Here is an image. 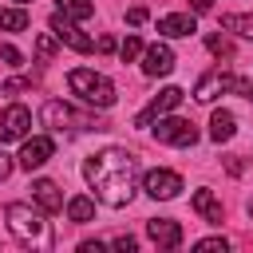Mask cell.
Wrapping results in <instances>:
<instances>
[{
  "instance_id": "8fae6325",
  "label": "cell",
  "mask_w": 253,
  "mask_h": 253,
  "mask_svg": "<svg viewBox=\"0 0 253 253\" xmlns=\"http://www.w3.org/2000/svg\"><path fill=\"white\" fill-rule=\"evenodd\" d=\"M51 154H55V142H51L47 134H32V138H24V146H20V158H16V162H20L24 170H40Z\"/></svg>"
},
{
  "instance_id": "52a82bcc",
  "label": "cell",
  "mask_w": 253,
  "mask_h": 253,
  "mask_svg": "<svg viewBox=\"0 0 253 253\" xmlns=\"http://www.w3.org/2000/svg\"><path fill=\"white\" fill-rule=\"evenodd\" d=\"M47 28L55 32V40H59V43H67V47H75V51H91V47H95V40H91V36H83V32H79V24H75L71 16H63V12H55V16L47 20Z\"/></svg>"
},
{
  "instance_id": "836d02e7",
  "label": "cell",
  "mask_w": 253,
  "mask_h": 253,
  "mask_svg": "<svg viewBox=\"0 0 253 253\" xmlns=\"http://www.w3.org/2000/svg\"><path fill=\"white\" fill-rule=\"evenodd\" d=\"M245 210H249V217H253V198H249V206H245Z\"/></svg>"
},
{
  "instance_id": "2e32d148",
  "label": "cell",
  "mask_w": 253,
  "mask_h": 253,
  "mask_svg": "<svg viewBox=\"0 0 253 253\" xmlns=\"http://www.w3.org/2000/svg\"><path fill=\"white\" fill-rule=\"evenodd\" d=\"M190 206H194V210H198V213H202L210 225H221V202L213 198V190H198Z\"/></svg>"
},
{
  "instance_id": "ac0fdd59",
  "label": "cell",
  "mask_w": 253,
  "mask_h": 253,
  "mask_svg": "<svg viewBox=\"0 0 253 253\" xmlns=\"http://www.w3.org/2000/svg\"><path fill=\"white\" fill-rule=\"evenodd\" d=\"M55 12H63L71 20H91L95 16V4L91 0H55Z\"/></svg>"
},
{
  "instance_id": "cb8c5ba5",
  "label": "cell",
  "mask_w": 253,
  "mask_h": 253,
  "mask_svg": "<svg viewBox=\"0 0 253 253\" xmlns=\"http://www.w3.org/2000/svg\"><path fill=\"white\" fill-rule=\"evenodd\" d=\"M36 55H40V59H51V55H55V32H43V36L36 40Z\"/></svg>"
},
{
  "instance_id": "f1b7e54d",
  "label": "cell",
  "mask_w": 253,
  "mask_h": 253,
  "mask_svg": "<svg viewBox=\"0 0 253 253\" xmlns=\"http://www.w3.org/2000/svg\"><path fill=\"white\" fill-rule=\"evenodd\" d=\"M111 245H115V249H126V253H134V245H138V241H134L130 233H123V237H115Z\"/></svg>"
},
{
  "instance_id": "4fadbf2b",
  "label": "cell",
  "mask_w": 253,
  "mask_h": 253,
  "mask_svg": "<svg viewBox=\"0 0 253 253\" xmlns=\"http://www.w3.org/2000/svg\"><path fill=\"white\" fill-rule=\"evenodd\" d=\"M146 237L158 249H174V245H182V225L170 217H154V221H146Z\"/></svg>"
},
{
  "instance_id": "d590c367",
  "label": "cell",
  "mask_w": 253,
  "mask_h": 253,
  "mask_svg": "<svg viewBox=\"0 0 253 253\" xmlns=\"http://www.w3.org/2000/svg\"><path fill=\"white\" fill-rule=\"evenodd\" d=\"M16 4H28V0H16Z\"/></svg>"
},
{
  "instance_id": "5bb4252c",
  "label": "cell",
  "mask_w": 253,
  "mask_h": 253,
  "mask_svg": "<svg viewBox=\"0 0 253 253\" xmlns=\"http://www.w3.org/2000/svg\"><path fill=\"white\" fill-rule=\"evenodd\" d=\"M32 202H36L43 213H59V210H63V194H59V186H55L51 178L32 182Z\"/></svg>"
},
{
  "instance_id": "44dd1931",
  "label": "cell",
  "mask_w": 253,
  "mask_h": 253,
  "mask_svg": "<svg viewBox=\"0 0 253 253\" xmlns=\"http://www.w3.org/2000/svg\"><path fill=\"white\" fill-rule=\"evenodd\" d=\"M221 28L225 32H237L245 40H253V16H221Z\"/></svg>"
},
{
  "instance_id": "d6986e66",
  "label": "cell",
  "mask_w": 253,
  "mask_h": 253,
  "mask_svg": "<svg viewBox=\"0 0 253 253\" xmlns=\"http://www.w3.org/2000/svg\"><path fill=\"white\" fill-rule=\"evenodd\" d=\"M24 28H28L24 8H0V32H24Z\"/></svg>"
},
{
  "instance_id": "484cf974",
  "label": "cell",
  "mask_w": 253,
  "mask_h": 253,
  "mask_svg": "<svg viewBox=\"0 0 253 253\" xmlns=\"http://www.w3.org/2000/svg\"><path fill=\"white\" fill-rule=\"evenodd\" d=\"M194 249H202V253H206V249H221V253H225V249H229V241H225V237H202Z\"/></svg>"
},
{
  "instance_id": "6da1fadb",
  "label": "cell",
  "mask_w": 253,
  "mask_h": 253,
  "mask_svg": "<svg viewBox=\"0 0 253 253\" xmlns=\"http://www.w3.org/2000/svg\"><path fill=\"white\" fill-rule=\"evenodd\" d=\"M83 178H87V186L95 190V198L103 206L119 210V206H130V198H134L138 162L123 146H107V150H99V154H91L83 162Z\"/></svg>"
},
{
  "instance_id": "8992f818",
  "label": "cell",
  "mask_w": 253,
  "mask_h": 253,
  "mask_svg": "<svg viewBox=\"0 0 253 253\" xmlns=\"http://www.w3.org/2000/svg\"><path fill=\"white\" fill-rule=\"evenodd\" d=\"M28 130H32V111H28V107L12 103V107L0 111V146H4V142H24Z\"/></svg>"
},
{
  "instance_id": "1f68e13d",
  "label": "cell",
  "mask_w": 253,
  "mask_h": 253,
  "mask_svg": "<svg viewBox=\"0 0 253 253\" xmlns=\"http://www.w3.org/2000/svg\"><path fill=\"white\" fill-rule=\"evenodd\" d=\"M95 47H99V51H111V47H115V40H111V36H99V40H95Z\"/></svg>"
},
{
  "instance_id": "d6a6232c",
  "label": "cell",
  "mask_w": 253,
  "mask_h": 253,
  "mask_svg": "<svg viewBox=\"0 0 253 253\" xmlns=\"http://www.w3.org/2000/svg\"><path fill=\"white\" fill-rule=\"evenodd\" d=\"M99 249H103V241H83L79 245V253H99Z\"/></svg>"
},
{
  "instance_id": "30bf717a",
  "label": "cell",
  "mask_w": 253,
  "mask_h": 253,
  "mask_svg": "<svg viewBox=\"0 0 253 253\" xmlns=\"http://www.w3.org/2000/svg\"><path fill=\"white\" fill-rule=\"evenodd\" d=\"M182 99H186V91H182V87H166V91H158V99H150V103L138 111V119H134V123H138V126H150L158 115H170Z\"/></svg>"
},
{
  "instance_id": "603a6c76",
  "label": "cell",
  "mask_w": 253,
  "mask_h": 253,
  "mask_svg": "<svg viewBox=\"0 0 253 253\" xmlns=\"http://www.w3.org/2000/svg\"><path fill=\"white\" fill-rule=\"evenodd\" d=\"M206 47H210L213 55H233V43H229L225 36H217V32H210V36H206Z\"/></svg>"
},
{
  "instance_id": "9a60e30c",
  "label": "cell",
  "mask_w": 253,
  "mask_h": 253,
  "mask_svg": "<svg viewBox=\"0 0 253 253\" xmlns=\"http://www.w3.org/2000/svg\"><path fill=\"white\" fill-rule=\"evenodd\" d=\"M158 32L170 36V40L190 36V32H194V12H170V16H162V20H158Z\"/></svg>"
},
{
  "instance_id": "3957f363",
  "label": "cell",
  "mask_w": 253,
  "mask_h": 253,
  "mask_svg": "<svg viewBox=\"0 0 253 253\" xmlns=\"http://www.w3.org/2000/svg\"><path fill=\"white\" fill-rule=\"evenodd\" d=\"M67 87H71V95H79L87 107L107 111V107L115 103V83H111L107 75L91 71V67H75V71L67 75Z\"/></svg>"
},
{
  "instance_id": "ffe728a7",
  "label": "cell",
  "mask_w": 253,
  "mask_h": 253,
  "mask_svg": "<svg viewBox=\"0 0 253 253\" xmlns=\"http://www.w3.org/2000/svg\"><path fill=\"white\" fill-rule=\"evenodd\" d=\"M67 217L71 221H91L95 217V202L91 198H71L67 202Z\"/></svg>"
},
{
  "instance_id": "7c38bea8",
  "label": "cell",
  "mask_w": 253,
  "mask_h": 253,
  "mask_svg": "<svg viewBox=\"0 0 253 253\" xmlns=\"http://www.w3.org/2000/svg\"><path fill=\"white\" fill-rule=\"evenodd\" d=\"M142 71H146L150 79L170 75V71H174V51H170V43H150V47L142 51Z\"/></svg>"
},
{
  "instance_id": "e575fe53",
  "label": "cell",
  "mask_w": 253,
  "mask_h": 253,
  "mask_svg": "<svg viewBox=\"0 0 253 253\" xmlns=\"http://www.w3.org/2000/svg\"><path fill=\"white\" fill-rule=\"evenodd\" d=\"M249 99H253V79H249Z\"/></svg>"
},
{
  "instance_id": "9c48e42d",
  "label": "cell",
  "mask_w": 253,
  "mask_h": 253,
  "mask_svg": "<svg viewBox=\"0 0 253 253\" xmlns=\"http://www.w3.org/2000/svg\"><path fill=\"white\" fill-rule=\"evenodd\" d=\"M142 190H146L154 202H170V198H178L182 178H178L174 170H146V174H142Z\"/></svg>"
},
{
  "instance_id": "e0dca14e",
  "label": "cell",
  "mask_w": 253,
  "mask_h": 253,
  "mask_svg": "<svg viewBox=\"0 0 253 253\" xmlns=\"http://www.w3.org/2000/svg\"><path fill=\"white\" fill-rule=\"evenodd\" d=\"M233 130H237V119H233L229 111H213V119H210V138H213V142H229Z\"/></svg>"
},
{
  "instance_id": "83f0119b",
  "label": "cell",
  "mask_w": 253,
  "mask_h": 253,
  "mask_svg": "<svg viewBox=\"0 0 253 253\" xmlns=\"http://www.w3.org/2000/svg\"><path fill=\"white\" fill-rule=\"evenodd\" d=\"M126 24H130V28L146 24V8H130V12H126Z\"/></svg>"
},
{
  "instance_id": "4dcf8cb0",
  "label": "cell",
  "mask_w": 253,
  "mask_h": 253,
  "mask_svg": "<svg viewBox=\"0 0 253 253\" xmlns=\"http://www.w3.org/2000/svg\"><path fill=\"white\" fill-rule=\"evenodd\" d=\"M8 174H12V158H8V154H4V150H0V182H4V178H8Z\"/></svg>"
},
{
  "instance_id": "7402d4cb",
  "label": "cell",
  "mask_w": 253,
  "mask_h": 253,
  "mask_svg": "<svg viewBox=\"0 0 253 253\" xmlns=\"http://www.w3.org/2000/svg\"><path fill=\"white\" fill-rule=\"evenodd\" d=\"M138 55H142V40H138V36H126V40L119 43V59H123V63H134Z\"/></svg>"
},
{
  "instance_id": "5b68a950",
  "label": "cell",
  "mask_w": 253,
  "mask_h": 253,
  "mask_svg": "<svg viewBox=\"0 0 253 253\" xmlns=\"http://www.w3.org/2000/svg\"><path fill=\"white\" fill-rule=\"evenodd\" d=\"M43 123H47L51 130H67V126H79V130H103L99 119H91V115L83 119V115H75L67 103H55V99L43 107Z\"/></svg>"
},
{
  "instance_id": "277c9868",
  "label": "cell",
  "mask_w": 253,
  "mask_h": 253,
  "mask_svg": "<svg viewBox=\"0 0 253 253\" xmlns=\"http://www.w3.org/2000/svg\"><path fill=\"white\" fill-rule=\"evenodd\" d=\"M154 130V138L158 142H166V146H194L198 142V130H194V123L190 119H166V115H158V123L150 126Z\"/></svg>"
},
{
  "instance_id": "d4e9b609",
  "label": "cell",
  "mask_w": 253,
  "mask_h": 253,
  "mask_svg": "<svg viewBox=\"0 0 253 253\" xmlns=\"http://www.w3.org/2000/svg\"><path fill=\"white\" fill-rule=\"evenodd\" d=\"M0 59H4L8 67H20V59H24V55H20V51H16L12 43H0Z\"/></svg>"
},
{
  "instance_id": "4316f807",
  "label": "cell",
  "mask_w": 253,
  "mask_h": 253,
  "mask_svg": "<svg viewBox=\"0 0 253 253\" xmlns=\"http://www.w3.org/2000/svg\"><path fill=\"white\" fill-rule=\"evenodd\" d=\"M24 87H32V79H8L0 91H4V95H16V91H24Z\"/></svg>"
},
{
  "instance_id": "7a4b0ae2",
  "label": "cell",
  "mask_w": 253,
  "mask_h": 253,
  "mask_svg": "<svg viewBox=\"0 0 253 253\" xmlns=\"http://www.w3.org/2000/svg\"><path fill=\"white\" fill-rule=\"evenodd\" d=\"M4 217H8L12 237H16L24 249H51V245H55V233H51L47 213H43L40 206H28V202H8Z\"/></svg>"
},
{
  "instance_id": "ba28073f",
  "label": "cell",
  "mask_w": 253,
  "mask_h": 253,
  "mask_svg": "<svg viewBox=\"0 0 253 253\" xmlns=\"http://www.w3.org/2000/svg\"><path fill=\"white\" fill-rule=\"evenodd\" d=\"M233 87H237V79H233L225 67H213V71H206V75L198 79L194 99H198V103H213L217 95H225V91H233Z\"/></svg>"
},
{
  "instance_id": "f546056e",
  "label": "cell",
  "mask_w": 253,
  "mask_h": 253,
  "mask_svg": "<svg viewBox=\"0 0 253 253\" xmlns=\"http://www.w3.org/2000/svg\"><path fill=\"white\" fill-rule=\"evenodd\" d=\"M210 8H213V0H190V12H198V16L210 12Z\"/></svg>"
}]
</instances>
